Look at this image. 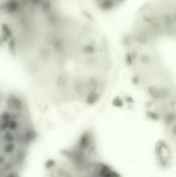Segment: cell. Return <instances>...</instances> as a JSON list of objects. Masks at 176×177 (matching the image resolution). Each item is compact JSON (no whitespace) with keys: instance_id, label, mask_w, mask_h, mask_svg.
Returning <instances> with one entry per match:
<instances>
[{"instance_id":"1","label":"cell","mask_w":176,"mask_h":177,"mask_svg":"<svg viewBox=\"0 0 176 177\" xmlns=\"http://www.w3.org/2000/svg\"><path fill=\"white\" fill-rule=\"evenodd\" d=\"M0 48L49 107L93 106L112 80L114 55L106 34L91 18L49 0L4 2Z\"/></svg>"},{"instance_id":"2","label":"cell","mask_w":176,"mask_h":177,"mask_svg":"<svg viewBox=\"0 0 176 177\" xmlns=\"http://www.w3.org/2000/svg\"><path fill=\"white\" fill-rule=\"evenodd\" d=\"M30 98L0 90V177L19 176L37 144L40 131Z\"/></svg>"}]
</instances>
